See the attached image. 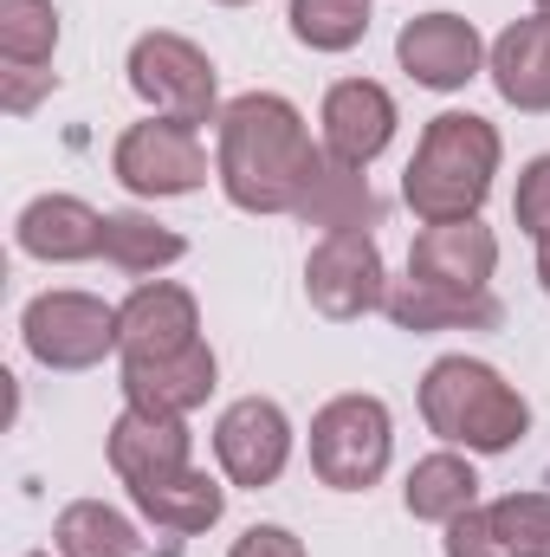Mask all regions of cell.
I'll use <instances>...</instances> for the list:
<instances>
[{"label": "cell", "mask_w": 550, "mask_h": 557, "mask_svg": "<svg viewBox=\"0 0 550 557\" xmlns=\"http://www.w3.org/2000/svg\"><path fill=\"white\" fill-rule=\"evenodd\" d=\"M486 65H492V85H499V98L512 111H550V20L545 13L512 20L492 39Z\"/></svg>", "instance_id": "19"}, {"label": "cell", "mask_w": 550, "mask_h": 557, "mask_svg": "<svg viewBox=\"0 0 550 557\" xmlns=\"http://www.w3.org/2000/svg\"><path fill=\"white\" fill-rule=\"evenodd\" d=\"M26 557H52V552H26Z\"/></svg>", "instance_id": "33"}, {"label": "cell", "mask_w": 550, "mask_h": 557, "mask_svg": "<svg viewBox=\"0 0 550 557\" xmlns=\"http://www.w3.org/2000/svg\"><path fill=\"white\" fill-rule=\"evenodd\" d=\"M221 156L214 175L227 188V201L240 214H298L311 182L324 175V149L311 143L304 117L291 98L278 91H247L234 104H221Z\"/></svg>", "instance_id": "1"}, {"label": "cell", "mask_w": 550, "mask_h": 557, "mask_svg": "<svg viewBox=\"0 0 550 557\" xmlns=\"http://www.w3.org/2000/svg\"><path fill=\"white\" fill-rule=\"evenodd\" d=\"M221 7H247V0H221Z\"/></svg>", "instance_id": "32"}, {"label": "cell", "mask_w": 550, "mask_h": 557, "mask_svg": "<svg viewBox=\"0 0 550 557\" xmlns=\"http://www.w3.org/2000/svg\"><path fill=\"white\" fill-rule=\"evenodd\" d=\"M298 221L324 227V234H343V227H376V195H370V175L350 169V162H324V175L311 182Z\"/></svg>", "instance_id": "23"}, {"label": "cell", "mask_w": 550, "mask_h": 557, "mask_svg": "<svg viewBox=\"0 0 550 557\" xmlns=\"http://www.w3.org/2000/svg\"><path fill=\"white\" fill-rule=\"evenodd\" d=\"M396 59H402V72H409L414 85H427V91H460V85L479 78L486 46H479L473 20H460V13H421V20H409V26L396 33Z\"/></svg>", "instance_id": "11"}, {"label": "cell", "mask_w": 550, "mask_h": 557, "mask_svg": "<svg viewBox=\"0 0 550 557\" xmlns=\"http://www.w3.org/2000/svg\"><path fill=\"white\" fill-rule=\"evenodd\" d=\"M304 298L311 311H324L330 324H357L363 311H383L389 273H383V247L370 227H343L324 234L304 260Z\"/></svg>", "instance_id": "6"}, {"label": "cell", "mask_w": 550, "mask_h": 557, "mask_svg": "<svg viewBox=\"0 0 550 557\" xmlns=\"http://www.w3.org/2000/svg\"><path fill=\"white\" fill-rule=\"evenodd\" d=\"M111 175L142 195V201H168V195H195L208 182V149L195 137V124L182 117H149L130 124L111 149Z\"/></svg>", "instance_id": "8"}, {"label": "cell", "mask_w": 550, "mask_h": 557, "mask_svg": "<svg viewBox=\"0 0 550 557\" xmlns=\"http://www.w3.org/2000/svg\"><path fill=\"white\" fill-rule=\"evenodd\" d=\"M214 350L195 337L188 350H168V357H124V403L142 416H195L208 396H214Z\"/></svg>", "instance_id": "12"}, {"label": "cell", "mask_w": 550, "mask_h": 557, "mask_svg": "<svg viewBox=\"0 0 550 557\" xmlns=\"http://www.w3.org/2000/svg\"><path fill=\"white\" fill-rule=\"evenodd\" d=\"M421 421L447 441V447H466V454H505L525 441L532 409L525 396L479 357H440L427 363L421 376Z\"/></svg>", "instance_id": "3"}, {"label": "cell", "mask_w": 550, "mask_h": 557, "mask_svg": "<svg viewBox=\"0 0 550 557\" xmlns=\"http://www.w3.org/2000/svg\"><path fill=\"white\" fill-rule=\"evenodd\" d=\"M111 473L124 486H142V480H168L182 467H195V434L182 416H142V409H124L111 421Z\"/></svg>", "instance_id": "15"}, {"label": "cell", "mask_w": 550, "mask_h": 557, "mask_svg": "<svg viewBox=\"0 0 550 557\" xmlns=\"http://www.w3.org/2000/svg\"><path fill=\"white\" fill-rule=\"evenodd\" d=\"M182 253H188V240L175 227H162L149 214H104V260L117 273L149 278V273H162V267H175Z\"/></svg>", "instance_id": "24"}, {"label": "cell", "mask_w": 550, "mask_h": 557, "mask_svg": "<svg viewBox=\"0 0 550 557\" xmlns=\"http://www.w3.org/2000/svg\"><path fill=\"white\" fill-rule=\"evenodd\" d=\"M26 350L46 370H91L117 350V305L91 298V292H39L20 311Z\"/></svg>", "instance_id": "5"}, {"label": "cell", "mask_w": 550, "mask_h": 557, "mask_svg": "<svg viewBox=\"0 0 550 557\" xmlns=\"http://www.w3.org/2000/svg\"><path fill=\"white\" fill-rule=\"evenodd\" d=\"M291 39L311 52H350L370 33V0H291Z\"/></svg>", "instance_id": "25"}, {"label": "cell", "mask_w": 550, "mask_h": 557, "mask_svg": "<svg viewBox=\"0 0 550 557\" xmlns=\"http://www.w3.org/2000/svg\"><path fill=\"white\" fill-rule=\"evenodd\" d=\"M20 253L46 260V267H72V260H98L104 253V214L78 195H39L20 208L13 221Z\"/></svg>", "instance_id": "17"}, {"label": "cell", "mask_w": 550, "mask_h": 557, "mask_svg": "<svg viewBox=\"0 0 550 557\" xmlns=\"http://www.w3.org/2000/svg\"><path fill=\"white\" fill-rule=\"evenodd\" d=\"M383 311L396 318V331H499V318H505V305L492 298V292H453V285H427V278H402V285H389V298H383Z\"/></svg>", "instance_id": "18"}, {"label": "cell", "mask_w": 550, "mask_h": 557, "mask_svg": "<svg viewBox=\"0 0 550 557\" xmlns=\"http://www.w3.org/2000/svg\"><path fill=\"white\" fill-rule=\"evenodd\" d=\"M396 421L383 396H330L311 416V473L330 493H370L389 473Z\"/></svg>", "instance_id": "4"}, {"label": "cell", "mask_w": 550, "mask_h": 557, "mask_svg": "<svg viewBox=\"0 0 550 557\" xmlns=\"http://www.w3.org/2000/svg\"><path fill=\"white\" fill-rule=\"evenodd\" d=\"M447 557H550V493H505L447 525Z\"/></svg>", "instance_id": "10"}, {"label": "cell", "mask_w": 550, "mask_h": 557, "mask_svg": "<svg viewBox=\"0 0 550 557\" xmlns=\"http://www.w3.org/2000/svg\"><path fill=\"white\" fill-rule=\"evenodd\" d=\"M324 156L330 162H350V169H363V162H376L389 137H396V98L376 85V78H343V85H330L324 91Z\"/></svg>", "instance_id": "14"}, {"label": "cell", "mask_w": 550, "mask_h": 557, "mask_svg": "<svg viewBox=\"0 0 550 557\" xmlns=\"http://www.w3.org/2000/svg\"><path fill=\"white\" fill-rule=\"evenodd\" d=\"M402 506H409L414 519H427V525H453L460 512L479 506V473H473V460H460V454H427V460H414L409 486H402Z\"/></svg>", "instance_id": "21"}, {"label": "cell", "mask_w": 550, "mask_h": 557, "mask_svg": "<svg viewBox=\"0 0 550 557\" xmlns=\"http://www.w3.org/2000/svg\"><path fill=\"white\" fill-rule=\"evenodd\" d=\"M130 499H137L142 519H155L175 539H195V532L221 525V512H227V486L201 467H182L168 480H142V486H130Z\"/></svg>", "instance_id": "20"}, {"label": "cell", "mask_w": 550, "mask_h": 557, "mask_svg": "<svg viewBox=\"0 0 550 557\" xmlns=\"http://www.w3.org/2000/svg\"><path fill=\"white\" fill-rule=\"evenodd\" d=\"M492 175H499V131L473 111H440L414 143L402 201L427 227L434 221H473L492 195Z\"/></svg>", "instance_id": "2"}, {"label": "cell", "mask_w": 550, "mask_h": 557, "mask_svg": "<svg viewBox=\"0 0 550 557\" xmlns=\"http://www.w3.org/2000/svg\"><path fill=\"white\" fill-rule=\"evenodd\" d=\"M130 91L155 104V117H182V124H208L221 98L214 59L182 33H142L130 46Z\"/></svg>", "instance_id": "7"}, {"label": "cell", "mask_w": 550, "mask_h": 557, "mask_svg": "<svg viewBox=\"0 0 550 557\" xmlns=\"http://www.w3.org/2000/svg\"><path fill=\"white\" fill-rule=\"evenodd\" d=\"M538 285L550 292V240H538Z\"/></svg>", "instance_id": "30"}, {"label": "cell", "mask_w": 550, "mask_h": 557, "mask_svg": "<svg viewBox=\"0 0 550 557\" xmlns=\"http://www.w3.org/2000/svg\"><path fill=\"white\" fill-rule=\"evenodd\" d=\"M59 7L52 0H0V59L7 65H52Z\"/></svg>", "instance_id": "26"}, {"label": "cell", "mask_w": 550, "mask_h": 557, "mask_svg": "<svg viewBox=\"0 0 550 557\" xmlns=\"http://www.w3.org/2000/svg\"><path fill=\"white\" fill-rule=\"evenodd\" d=\"M512 214L532 240H550V156H532L518 169V195H512Z\"/></svg>", "instance_id": "27"}, {"label": "cell", "mask_w": 550, "mask_h": 557, "mask_svg": "<svg viewBox=\"0 0 550 557\" xmlns=\"http://www.w3.org/2000/svg\"><path fill=\"white\" fill-rule=\"evenodd\" d=\"M201 337V305L175 278H142L117 305V350L124 357H168Z\"/></svg>", "instance_id": "13"}, {"label": "cell", "mask_w": 550, "mask_h": 557, "mask_svg": "<svg viewBox=\"0 0 550 557\" xmlns=\"http://www.w3.org/2000/svg\"><path fill=\"white\" fill-rule=\"evenodd\" d=\"M492 267H499V240H492V227H479V214L473 221H434L409 247V273L427 278V285H453V292H486Z\"/></svg>", "instance_id": "16"}, {"label": "cell", "mask_w": 550, "mask_h": 557, "mask_svg": "<svg viewBox=\"0 0 550 557\" xmlns=\"http://www.w3.org/2000/svg\"><path fill=\"white\" fill-rule=\"evenodd\" d=\"M46 91H52V72H46V65H7V72H0V104H7L13 117H26Z\"/></svg>", "instance_id": "28"}, {"label": "cell", "mask_w": 550, "mask_h": 557, "mask_svg": "<svg viewBox=\"0 0 550 557\" xmlns=\"http://www.w3.org/2000/svg\"><path fill=\"white\" fill-rule=\"evenodd\" d=\"M214 454H221V473L234 486L260 493V486H273L278 473H285V460H291V421L266 396H240L227 416L214 421Z\"/></svg>", "instance_id": "9"}, {"label": "cell", "mask_w": 550, "mask_h": 557, "mask_svg": "<svg viewBox=\"0 0 550 557\" xmlns=\"http://www.w3.org/2000/svg\"><path fill=\"white\" fill-rule=\"evenodd\" d=\"M227 557H304V545H298L285 525H247Z\"/></svg>", "instance_id": "29"}, {"label": "cell", "mask_w": 550, "mask_h": 557, "mask_svg": "<svg viewBox=\"0 0 550 557\" xmlns=\"http://www.w3.org/2000/svg\"><path fill=\"white\" fill-rule=\"evenodd\" d=\"M538 13H545V20H550V0H538Z\"/></svg>", "instance_id": "31"}, {"label": "cell", "mask_w": 550, "mask_h": 557, "mask_svg": "<svg viewBox=\"0 0 550 557\" xmlns=\"http://www.w3.org/2000/svg\"><path fill=\"white\" fill-rule=\"evenodd\" d=\"M59 557H149L137 539V525L124 512H111L104 499H72L52 525Z\"/></svg>", "instance_id": "22"}]
</instances>
